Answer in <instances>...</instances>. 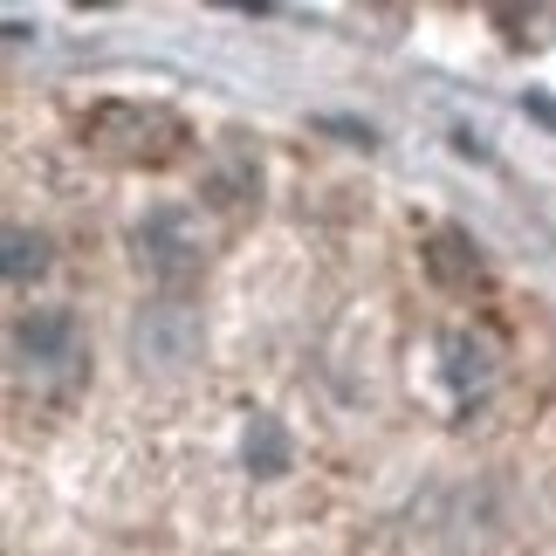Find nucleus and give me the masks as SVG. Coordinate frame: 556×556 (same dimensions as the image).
Here are the masks:
<instances>
[{
	"label": "nucleus",
	"mask_w": 556,
	"mask_h": 556,
	"mask_svg": "<svg viewBox=\"0 0 556 556\" xmlns=\"http://www.w3.org/2000/svg\"><path fill=\"white\" fill-rule=\"evenodd\" d=\"M446 357H454V384L460 392H488V384H495V344H488V337H467V330H454L446 337Z\"/></svg>",
	"instance_id": "nucleus-7"
},
{
	"label": "nucleus",
	"mask_w": 556,
	"mask_h": 556,
	"mask_svg": "<svg viewBox=\"0 0 556 556\" xmlns=\"http://www.w3.org/2000/svg\"><path fill=\"white\" fill-rule=\"evenodd\" d=\"M83 144L103 165H124V173H165L192 152V131L173 103H144V97H111L83 117Z\"/></svg>",
	"instance_id": "nucleus-1"
},
{
	"label": "nucleus",
	"mask_w": 556,
	"mask_h": 556,
	"mask_svg": "<svg viewBox=\"0 0 556 556\" xmlns=\"http://www.w3.org/2000/svg\"><path fill=\"white\" fill-rule=\"evenodd\" d=\"M8 357H14V378L35 384L41 399L76 392L83 365H90V351H83V324L70 309H21L14 330H8Z\"/></svg>",
	"instance_id": "nucleus-2"
},
{
	"label": "nucleus",
	"mask_w": 556,
	"mask_h": 556,
	"mask_svg": "<svg viewBox=\"0 0 556 556\" xmlns=\"http://www.w3.org/2000/svg\"><path fill=\"white\" fill-rule=\"evenodd\" d=\"M131 248H138V268L152 275L165 295H179L192 275L206 268V241H200V213L192 206H152L131 227Z\"/></svg>",
	"instance_id": "nucleus-3"
},
{
	"label": "nucleus",
	"mask_w": 556,
	"mask_h": 556,
	"mask_svg": "<svg viewBox=\"0 0 556 556\" xmlns=\"http://www.w3.org/2000/svg\"><path fill=\"white\" fill-rule=\"evenodd\" d=\"M131 351H138V365H152V371H179V365H192V351H200V316H192L179 295H159V303L138 309Z\"/></svg>",
	"instance_id": "nucleus-4"
},
{
	"label": "nucleus",
	"mask_w": 556,
	"mask_h": 556,
	"mask_svg": "<svg viewBox=\"0 0 556 556\" xmlns=\"http://www.w3.org/2000/svg\"><path fill=\"white\" fill-rule=\"evenodd\" d=\"M248 467H254V475H282V467H289V440H282V426H275V419H254Z\"/></svg>",
	"instance_id": "nucleus-9"
},
{
	"label": "nucleus",
	"mask_w": 556,
	"mask_h": 556,
	"mask_svg": "<svg viewBox=\"0 0 556 556\" xmlns=\"http://www.w3.org/2000/svg\"><path fill=\"white\" fill-rule=\"evenodd\" d=\"M426 268H433V282H440V289H454V295H475V289L488 282L481 248L467 241L460 227H440L433 241H426Z\"/></svg>",
	"instance_id": "nucleus-5"
},
{
	"label": "nucleus",
	"mask_w": 556,
	"mask_h": 556,
	"mask_svg": "<svg viewBox=\"0 0 556 556\" xmlns=\"http://www.w3.org/2000/svg\"><path fill=\"white\" fill-rule=\"evenodd\" d=\"M206 200L220 213H248L254 200H262V165L241 159V152H220V165L206 173Z\"/></svg>",
	"instance_id": "nucleus-6"
},
{
	"label": "nucleus",
	"mask_w": 556,
	"mask_h": 556,
	"mask_svg": "<svg viewBox=\"0 0 556 556\" xmlns=\"http://www.w3.org/2000/svg\"><path fill=\"white\" fill-rule=\"evenodd\" d=\"M49 268V241L41 233H28V227H8V282L21 289L28 275H41Z\"/></svg>",
	"instance_id": "nucleus-8"
}]
</instances>
